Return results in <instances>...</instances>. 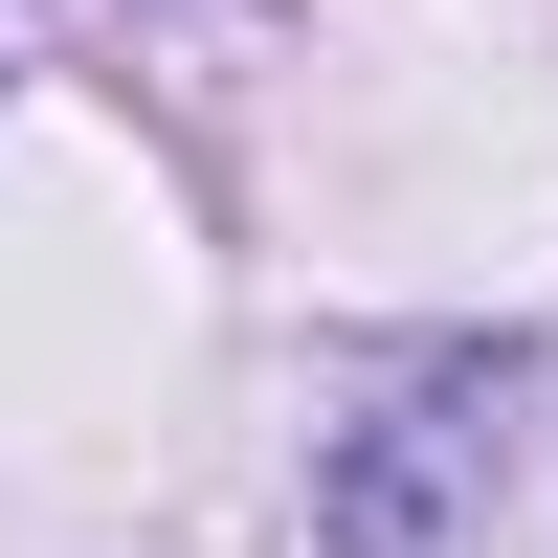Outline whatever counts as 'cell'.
<instances>
[{"label": "cell", "mask_w": 558, "mask_h": 558, "mask_svg": "<svg viewBox=\"0 0 558 558\" xmlns=\"http://www.w3.org/2000/svg\"><path fill=\"white\" fill-rule=\"evenodd\" d=\"M514 447H536V357H514V336L402 357V380L313 447V558H492Z\"/></svg>", "instance_id": "1"}]
</instances>
